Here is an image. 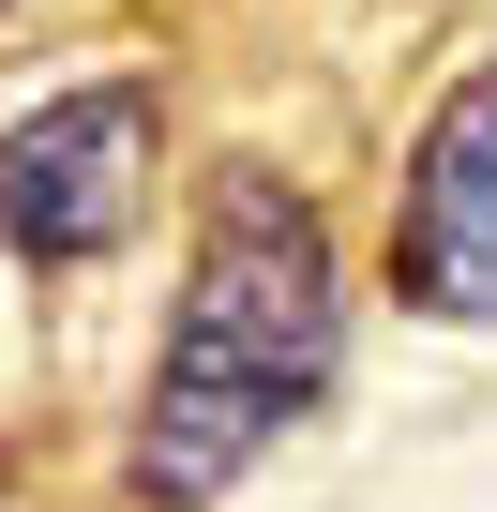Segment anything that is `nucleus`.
I'll use <instances>...</instances> for the list:
<instances>
[{
	"label": "nucleus",
	"mask_w": 497,
	"mask_h": 512,
	"mask_svg": "<svg viewBox=\"0 0 497 512\" xmlns=\"http://www.w3.org/2000/svg\"><path fill=\"white\" fill-rule=\"evenodd\" d=\"M392 287L422 317H497V61H467L392 181Z\"/></svg>",
	"instance_id": "7ed1b4c3"
},
{
	"label": "nucleus",
	"mask_w": 497,
	"mask_h": 512,
	"mask_svg": "<svg viewBox=\"0 0 497 512\" xmlns=\"http://www.w3.org/2000/svg\"><path fill=\"white\" fill-rule=\"evenodd\" d=\"M347 377V256H332V211L226 151L211 196H196V256H181V302H166V347H151V392H136V512H211L226 482H257Z\"/></svg>",
	"instance_id": "f257e3e1"
},
{
	"label": "nucleus",
	"mask_w": 497,
	"mask_h": 512,
	"mask_svg": "<svg viewBox=\"0 0 497 512\" xmlns=\"http://www.w3.org/2000/svg\"><path fill=\"white\" fill-rule=\"evenodd\" d=\"M151 136H166L151 76H76L31 121H0V256L16 272H91L151 196Z\"/></svg>",
	"instance_id": "f03ea898"
}]
</instances>
